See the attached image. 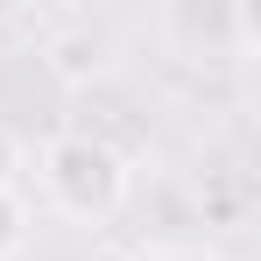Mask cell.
Here are the masks:
<instances>
[{
  "mask_svg": "<svg viewBox=\"0 0 261 261\" xmlns=\"http://www.w3.org/2000/svg\"><path fill=\"white\" fill-rule=\"evenodd\" d=\"M43 191L49 205L64 219H113L120 212V198H127V155L113 148V141H99V134H57L43 148Z\"/></svg>",
  "mask_w": 261,
  "mask_h": 261,
  "instance_id": "6da1fadb",
  "label": "cell"
},
{
  "mask_svg": "<svg viewBox=\"0 0 261 261\" xmlns=\"http://www.w3.org/2000/svg\"><path fill=\"white\" fill-rule=\"evenodd\" d=\"M21 247H29V205L14 191H0V261H14Z\"/></svg>",
  "mask_w": 261,
  "mask_h": 261,
  "instance_id": "7a4b0ae2",
  "label": "cell"
},
{
  "mask_svg": "<svg viewBox=\"0 0 261 261\" xmlns=\"http://www.w3.org/2000/svg\"><path fill=\"white\" fill-rule=\"evenodd\" d=\"M14 170H21V148H14V134L0 127V191H14Z\"/></svg>",
  "mask_w": 261,
  "mask_h": 261,
  "instance_id": "3957f363",
  "label": "cell"
}]
</instances>
